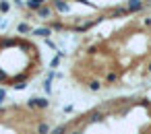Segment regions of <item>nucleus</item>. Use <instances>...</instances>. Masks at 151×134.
<instances>
[{"label":"nucleus","mask_w":151,"mask_h":134,"mask_svg":"<svg viewBox=\"0 0 151 134\" xmlns=\"http://www.w3.org/2000/svg\"><path fill=\"white\" fill-rule=\"evenodd\" d=\"M143 0H128V4H126V11L128 13H139V11H143Z\"/></svg>","instance_id":"obj_1"},{"label":"nucleus","mask_w":151,"mask_h":134,"mask_svg":"<svg viewBox=\"0 0 151 134\" xmlns=\"http://www.w3.org/2000/svg\"><path fill=\"white\" fill-rule=\"evenodd\" d=\"M27 105H29L31 109H35V107L44 109V107H48V105H50V101H48V99H29V101H27Z\"/></svg>","instance_id":"obj_2"},{"label":"nucleus","mask_w":151,"mask_h":134,"mask_svg":"<svg viewBox=\"0 0 151 134\" xmlns=\"http://www.w3.org/2000/svg\"><path fill=\"white\" fill-rule=\"evenodd\" d=\"M44 2H46V0H27V6H29L31 11H35V13H37L42 6H46Z\"/></svg>","instance_id":"obj_3"},{"label":"nucleus","mask_w":151,"mask_h":134,"mask_svg":"<svg viewBox=\"0 0 151 134\" xmlns=\"http://www.w3.org/2000/svg\"><path fill=\"white\" fill-rule=\"evenodd\" d=\"M124 15H128V11H126V9H122V6H116V9H112L110 19H118V17H124Z\"/></svg>","instance_id":"obj_4"},{"label":"nucleus","mask_w":151,"mask_h":134,"mask_svg":"<svg viewBox=\"0 0 151 134\" xmlns=\"http://www.w3.org/2000/svg\"><path fill=\"white\" fill-rule=\"evenodd\" d=\"M54 9L60 11V13H66L68 11V4L64 2V0H54Z\"/></svg>","instance_id":"obj_5"},{"label":"nucleus","mask_w":151,"mask_h":134,"mask_svg":"<svg viewBox=\"0 0 151 134\" xmlns=\"http://www.w3.org/2000/svg\"><path fill=\"white\" fill-rule=\"evenodd\" d=\"M33 35H40V37H46V35H52V29L50 27H42V29H35Z\"/></svg>","instance_id":"obj_6"},{"label":"nucleus","mask_w":151,"mask_h":134,"mask_svg":"<svg viewBox=\"0 0 151 134\" xmlns=\"http://www.w3.org/2000/svg\"><path fill=\"white\" fill-rule=\"evenodd\" d=\"M37 15H40L42 19H48V17L52 15V9H50V6H42V9L37 11Z\"/></svg>","instance_id":"obj_7"},{"label":"nucleus","mask_w":151,"mask_h":134,"mask_svg":"<svg viewBox=\"0 0 151 134\" xmlns=\"http://www.w3.org/2000/svg\"><path fill=\"white\" fill-rule=\"evenodd\" d=\"M9 9H11V4L6 0H0V13H9Z\"/></svg>","instance_id":"obj_8"},{"label":"nucleus","mask_w":151,"mask_h":134,"mask_svg":"<svg viewBox=\"0 0 151 134\" xmlns=\"http://www.w3.org/2000/svg\"><path fill=\"white\" fill-rule=\"evenodd\" d=\"M17 29H19V33H29V31H31V27H29L27 23H21Z\"/></svg>","instance_id":"obj_9"},{"label":"nucleus","mask_w":151,"mask_h":134,"mask_svg":"<svg viewBox=\"0 0 151 134\" xmlns=\"http://www.w3.org/2000/svg\"><path fill=\"white\" fill-rule=\"evenodd\" d=\"M68 132V126H58L56 130H52V134H66Z\"/></svg>","instance_id":"obj_10"},{"label":"nucleus","mask_w":151,"mask_h":134,"mask_svg":"<svg viewBox=\"0 0 151 134\" xmlns=\"http://www.w3.org/2000/svg\"><path fill=\"white\" fill-rule=\"evenodd\" d=\"M89 89H91V91H99V89H101L99 81H91V83H89Z\"/></svg>","instance_id":"obj_11"},{"label":"nucleus","mask_w":151,"mask_h":134,"mask_svg":"<svg viewBox=\"0 0 151 134\" xmlns=\"http://www.w3.org/2000/svg\"><path fill=\"white\" fill-rule=\"evenodd\" d=\"M37 132H40V134H48V132H50V126H48V124H40Z\"/></svg>","instance_id":"obj_12"},{"label":"nucleus","mask_w":151,"mask_h":134,"mask_svg":"<svg viewBox=\"0 0 151 134\" xmlns=\"http://www.w3.org/2000/svg\"><path fill=\"white\" fill-rule=\"evenodd\" d=\"M4 81H9V72L4 68H0V83H4Z\"/></svg>","instance_id":"obj_13"},{"label":"nucleus","mask_w":151,"mask_h":134,"mask_svg":"<svg viewBox=\"0 0 151 134\" xmlns=\"http://www.w3.org/2000/svg\"><path fill=\"white\" fill-rule=\"evenodd\" d=\"M62 27H64V25H62V23H60V21H54V23H52V25H50V29H56V31H60V29H62Z\"/></svg>","instance_id":"obj_14"},{"label":"nucleus","mask_w":151,"mask_h":134,"mask_svg":"<svg viewBox=\"0 0 151 134\" xmlns=\"http://www.w3.org/2000/svg\"><path fill=\"white\" fill-rule=\"evenodd\" d=\"M116 78H118L116 72H110V74H108V83H116Z\"/></svg>","instance_id":"obj_15"},{"label":"nucleus","mask_w":151,"mask_h":134,"mask_svg":"<svg viewBox=\"0 0 151 134\" xmlns=\"http://www.w3.org/2000/svg\"><path fill=\"white\" fill-rule=\"evenodd\" d=\"M97 50H99V46H91L89 48V54H97Z\"/></svg>","instance_id":"obj_16"},{"label":"nucleus","mask_w":151,"mask_h":134,"mask_svg":"<svg viewBox=\"0 0 151 134\" xmlns=\"http://www.w3.org/2000/svg\"><path fill=\"white\" fill-rule=\"evenodd\" d=\"M58 62H60V56H56V58L52 60V68H56V66H58Z\"/></svg>","instance_id":"obj_17"},{"label":"nucleus","mask_w":151,"mask_h":134,"mask_svg":"<svg viewBox=\"0 0 151 134\" xmlns=\"http://www.w3.org/2000/svg\"><path fill=\"white\" fill-rule=\"evenodd\" d=\"M2 101H4V89H0V105H2Z\"/></svg>","instance_id":"obj_18"},{"label":"nucleus","mask_w":151,"mask_h":134,"mask_svg":"<svg viewBox=\"0 0 151 134\" xmlns=\"http://www.w3.org/2000/svg\"><path fill=\"white\" fill-rule=\"evenodd\" d=\"M145 25H147V27H151V19H149V17L145 19Z\"/></svg>","instance_id":"obj_19"},{"label":"nucleus","mask_w":151,"mask_h":134,"mask_svg":"<svg viewBox=\"0 0 151 134\" xmlns=\"http://www.w3.org/2000/svg\"><path fill=\"white\" fill-rule=\"evenodd\" d=\"M15 4H17V6H21V4H23V0H15Z\"/></svg>","instance_id":"obj_20"},{"label":"nucleus","mask_w":151,"mask_h":134,"mask_svg":"<svg viewBox=\"0 0 151 134\" xmlns=\"http://www.w3.org/2000/svg\"><path fill=\"white\" fill-rule=\"evenodd\" d=\"M70 134H81V132H79V130H75V132H70Z\"/></svg>","instance_id":"obj_21"},{"label":"nucleus","mask_w":151,"mask_h":134,"mask_svg":"<svg viewBox=\"0 0 151 134\" xmlns=\"http://www.w3.org/2000/svg\"><path fill=\"white\" fill-rule=\"evenodd\" d=\"M147 70H149V72H151V64H149V66H147Z\"/></svg>","instance_id":"obj_22"},{"label":"nucleus","mask_w":151,"mask_h":134,"mask_svg":"<svg viewBox=\"0 0 151 134\" xmlns=\"http://www.w3.org/2000/svg\"><path fill=\"white\" fill-rule=\"evenodd\" d=\"M149 6H151V4H149Z\"/></svg>","instance_id":"obj_23"}]
</instances>
